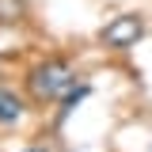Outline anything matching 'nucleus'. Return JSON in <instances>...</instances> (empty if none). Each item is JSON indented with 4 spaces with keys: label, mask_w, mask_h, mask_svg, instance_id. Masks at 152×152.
<instances>
[{
    "label": "nucleus",
    "mask_w": 152,
    "mask_h": 152,
    "mask_svg": "<svg viewBox=\"0 0 152 152\" xmlns=\"http://www.w3.org/2000/svg\"><path fill=\"white\" fill-rule=\"evenodd\" d=\"M23 15V0H0V23H15Z\"/></svg>",
    "instance_id": "obj_4"
},
{
    "label": "nucleus",
    "mask_w": 152,
    "mask_h": 152,
    "mask_svg": "<svg viewBox=\"0 0 152 152\" xmlns=\"http://www.w3.org/2000/svg\"><path fill=\"white\" fill-rule=\"evenodd\" d=\"M31 88H34L38 99H57L72 88V69L65 61H46L31 72Z\"/></svg>",
    "instance_id": "obj_1"
},
{
    "label": "nucleus",
    "mask_w": 152,
    "mask_h": 152,
    "mask_svg": "<svg viewBox=\"0 0 152 152\" xmlns=\"http://www.w3.org/2000/svg\"><path fill=\"white\" fill-rule=\"evenodd\" d=\"M141 31H145V23L137 15H114L107 27H103V42L110 46V50H126V46H133L137 38H141Z\"/></svg>",
    "instance_id": "obj_2"
},
{
    "label": "nucleus",
    "mask_w": 152,
    "mask_h": 152,
    "mask_svg": "<svg viewBox=\"0 0 152 152\" xmlns=\"http://www.w3.org/2000/svg\"><path fill=\"white\" fill-rule=\"evenodd\" d=\"M34 152H42V148H34Z\"/></svg>",
    "instance_id": "obj_5"
},
{
    "label": "nucleus",
    "mask_w": 152,
    "mask_h": 152,
    "mask_svg": "<svg viewBox=\"0 0 152 152\" xmlns=\"http://www.w3.org/2000/svg\"><path fill=\"white\" fill-rule=\"evenodd\" d=\"M19 118H23V103H19L12 91H0V122L12 126V122H19Z\"/></svg>",
    "instance_id": "obj_3"
}]
</instances>
